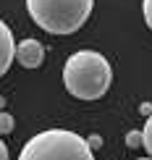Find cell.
Here are the masks:
<instances>
[{"label": "cell", "mask_w": 152, "mask_h": 160, "mask_svg": "<svg viewBox=\"0 0 152 160\" xmlns=\"http://www.w3.org/2000/svg\"><path fill=\"white\" fill-rule=\"evenodd\" d=\"M142 147L147 150V158H152V116H147V123L142 129Z\"/></svg>", "instance_id": "8992f818"}, {"label": "cell", "mask_w": 152, "mask_h": 160, "mask_svg": "<svg viewBox=\"0 0 152 160\" xmlns=\"http://www.w3.org/2000/svg\"><path fill=\"white\" fill-rule=\"evenodd\" d=\"M139 113H142V116H152V102H142L139 105Z\"/></svg>", "instance_id": "8fae6325"}, {"label": "cell", "mask_w": 152, "mask_h": 160, "mask_svg": "<svg viewBox=\"0 0 152 160\" xmlns=\"http://www.w3.org/2000/svg\"><path fill=\"white\" fill-rule=\"evenodd\" d=\"M16 61L24 68H39L45 61V48L39 39H21L16 45Z\"/></svg>", "instance_id": "277c9868"}, {"label": "cell", "mask_w": 152, "mask_h": 160, "mask_svg": "<svg viewBox=\"0 0 152 160\" xmlns=\"http://www.w3.org/2000/svg\"><path fill=\"white\" fill-rule=\"evenodd\" d=\"M134 160H152V158H134Z\"/></svg>", "instance_id": "5bb4252c"}, {"label": "cell", "mask_w": 152, "mask_h": 160, "mask_svg": "<svg viewBox=\"0 0 152 160\" xmlns=\"http://www.w3.org/2000/svg\"><path fill=\"white\" fill-rule=\"evenodd\" d=\"M13 116L11 113H5V110H0V137H5V134H11L13 131Z\"/></svg>", "instance_id": "52a82bcc"}, {"label": "cell", "mask_w": 152, "mask_h": 160, "mask_svg": "<svg viewBox=\"0 0 152 160\" xmlns=\"http://www.w3.org/2000/svg\"><path fill=\"white\" fill-rule=\"evenodd\" d=\"M87 142H89V147H92V150H100V147H102V137H100V134H89V137H87Z\"/></svg>", "instance_id": "30bf717a"}, {"label": "cell", "mask_w": 152, "mask_h": 160, "mask_svg": "<svg viewBox=\"0 0 152 160\" xmlns=\"http://www.w3.org/2000/svg\"><path fill=\"white\" fill-rule=\"evenodd\" d=\"M142 13H144V24L152 29V0H142Z\"/></svg>", "instance_id": "9c48e42d"}, {"label": "cell", "mask_w": 152, "mask_h": 160, "mask_svg": "<svg viewBox=\"0 0 152 160\" xmlns=\"http://www.w3.org/2000/svg\"><path fill=\"white\" fill-rule=\"evenodd\" d=\"M113 84V68L97 50H76L63 66V87L76 100H100Z\"/></svg>", "instance_id": "6da1fadb"}, {"label": "cell", "mask_w": 152, "mask_h": 160, "mask_svg": "<svg viewBox=\"0 0 152 160\" xmlns=\"http://www.w3.org/2000/svg\"><path fill=\"white\" fill-rule=\"evenodd\" d=\"M13 58H16V39H13V32L8 29V24L0 18V76L11 68Z\"/></svg>", "instance_id": "5b68a950"}, {"label": "cell", "mask_w": 152, "mask_h": 160, "mask_svg": "<svg viewBox=\"0 0 152 160\" xmlns=\"http://www.w3.org/2000/svg\"><path fill=\"white\" fill-rule=\"evenodd\" d=\"M0 160H11V155H8V147H5V142L0 139Z\"/></svg>", "instance_id": "7c38bea8"}, {"label": "cell", "mask_w": 152, "mask_h": 160, "mask_svg": "<svg viewBox=\"0 0 152 160\" xmlns=\"http://www.w3.org/2000/svg\"><path fill=\"white\" fill-rule=\"evenodd\" d=\"M126 147H131V150L142 147V131H129L126 134Z\"/></svg>", "instance_id": "ba28073f"}, {"label": "cell", "mask_w": 152, "mask_h": 160, "mask_svg": "<svg viewBox=\"0 0 152 160\" xmlns=\"http://www.w3.org/2000/svg\"><path fill=\"white\" fill-rule=\"evenodd\" d=\"M3 108H5V97L0 95V110H3Z\"/></svg>", "instance_id": "4fadbf2b"}, {"label": "cell", "mask_w": 152, "mask_h": 160, "mask_svg": "<svg viewBox=\"0 0 152 160\" xmlns=\"http://www.w3.org/2000/svg\"><path fill=\"white\" fill-rule=\"evenodd\" d=\"M95 0H26L32 21L50 34H74L87 24Z\"/></svg>", "instance_id": "3957f363"}, {"label": "cell", "mask_w": 152, "mask_h": 160, "mask_svg": "<svg viewBox=\"0 0 152 160\" xmlns=\"http://www.w3.org/2000/svg\"><path fill=\"white\" fill-rule=\"evenodd\" d=\"M18 160H95V150L76 131L47 129L24 144Z\"/></svg>", "instance_id": "7a4b0ae2"}]
</instances>
